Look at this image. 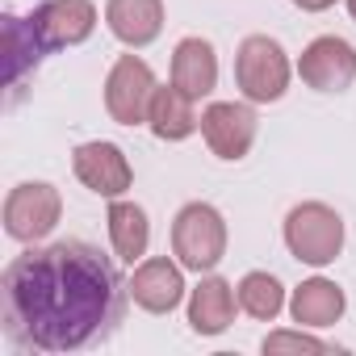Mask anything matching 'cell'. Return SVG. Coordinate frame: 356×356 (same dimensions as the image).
I'll list each match as a JSON object with an SVG mask.
<instances>
[{"mask_svg":"<svg viewBox=\"0 0 356 356\" xmlns=\"http://www.w3.org/2000/svg\"><path fill=\"white\" fill-rule=\"evenodd\" d=\"M126 298L130 281L101 248L84 239L30 243L0 277V327L17 352H80L122 327Z\"/></svg>","mask_w":356,"mask_h":356,"instance_id":"6da1fadb","label":"cell"},{"mask_svg":"<svg viewBox=\"0 0 356 356\" xmlns=\"http://www.w3.org/2000/svg\"><path fill=\"white\" fill-rule=\"evenodd\" d=\"M172 252L189 273H210L227 256V222L214 206L189 202L172 222Z\"/></svg>","mask_w":356,"mask_h":356,"instance_id":"7a4b0ae2","label":"cell"},{"mask_svg":"<svg viewBox=\"0 0 356 356\" xmlns=\"http://www.w3.org/2000/svg\"><path fill=\"white\" fill-rule=\"evenodd\" d=\"M235 84L252 105L281 101L289 88V59L277 38L268 34H248L235 55Z\"/></svg>","mask_w":356,"mask_h":356,"instance_id":"3957f363","label":"cell"},{"mask_svg":"<svg viewBox=\"0 0 356 356\" xmlns=\"http://www.w3.org/2000/svg\"><path fill=\"white\" fill-rule=\"evenodd\" d=\"M285 248L302 264H331L343 252V218L323 202H302L285 218Z\"/></svg>","mask_w":356,"mask_h":356,"instance_id":"277c9868","label":"cell"},{"mask_svg":"<svg viewBox=\"0 0 356 356\" xmlns=\"http://www.w3.org/2000/svg\"><path fill=\"white\" fill-rule=\"evenodd\" d=\"M63 214V197L47 181H26L5 197V231L17 243H42Z\"/></svg>","mask_w":356,"mask_h":356,"instance_id":"5b68a950","label":"cell"},{"mask_svg":"<svg viewBox=\"0 0 356 356\" xmlns=\"http://www.w3.org/2000/svg\"><path fill=\"white\" fill-rule=\"evenodd\" d=\"M155 72L138 59V55H122L109 76H105V109L118 126H138L147 122L151 97H155Z\"/></svg>","mask_w":356,"mask_h":356,"instance_id":"8992f818","label":"cell"},{"mask_svg":"<svg viewBox=\"0 0 356 356\" xmlns=\"http://www.w3.org/2000/svg\"><path fill=\"white\" fill-rule=\"evenodd\" d=\"M72 172L84 189H92L97 197H109V202L134 185V172L118 143H80L72 155Z\"/></svg>","mask_w":356,"mask_h":356,"instance_id":"52a82bcc","label":"cell"},{"mask_svg":"<svg viewBox=\"0 0 356 356\" xmlns=\"http://www.w3.org/2000/svg\"><path fill=\"white\" fill-rule=\"evenodd\" d=\"M298 76L310 88H318V92H343L356 80V47L343 42V38H335V34H323V38H314L302 51Z\"/></svg>","mask_w":356,"mask_h":356,"instance_id":"ba28073f","label":"cell"},{"mask_svg":"<svg viewBox=\"0 0 356 356\" xmlns=\"http://www.w3.org/2000/svg\"><path fill=\"white\" fill-rule=\"evenodd\" d=\"M30 22H34L47 51H63V47H80L92 38L97 5L92 0H42Z\"/></svg>","mask_w":356,"mask_h":356,"instance_id":"9c48e42d","label":"cell"},{"mask_svg":"<svg viewBox=\"0 0 356 356\" xmlns=\"http://www.w3.org/2000/svg\"><path fill=\"white\" fill-rule=\"evenodd\" d=\"M202 134L218 159H243L256 143V109L239 101H214L202 113Z\"/></svg>","mask_w":356,"mask_h":356,"instance_id":"30bf717a","label":"cell"},{"mask_svg":"<svg viewBox=\"0 0 356 356\" xmlns=\"http://www.w3.org/2000/svg\"><path fill=\"white\" fill-rule=\"evenodd\" d=\"M42 55H47V47H42L34 22L17 17V13H5V84H9V105L26 92V84L34 80Z\"/></svg>","mask_w":356,"mask_h":356,"instance_id":"8fae6325","label":"cell"},{"mask_svg":"<svg viewBox=\"0 0 356 356\" xmlns=\"http://www.w3.org/2000/svg\"><path fill=\"white\" fill-rule=\"evenodd\" d=\"M130 298L147 314H168V310L181 306V298H185V277H181V268H176L172 260H163V256L143 260L134 268V277H130Z\"/></svg>","mask_w":356,"mask_h":356,"instance_id":"7c38bea8","label":"cell"},{"mask_svg":"<svg viewBox=\"0 0 356 356\" xmlns=\"http://www.w3.org/2000/svg\"><path fill=\"white\" fill-rule=\"evenodd\" d=\"M105 22H109V34L122 47L143 51L163 30V0H109V5H105Z\"/></svg>","mask_w":356,"mask_h":356,"instance_id":"4fadbf2b","label":"cell"},{"mask_svg":"<svg viewBox=\"0 0 356 356\" xmlns=\"http://www.w3.org/2000/svg\"><path fill=\"white\" fill-rule=\"evenodd\" d=\"M172 84L185 88L193 101L214 92L218 84V55L206 38H181L172 51Z\"/></svg>","mask_w":356,"mask_h":356,"instance_id":"5bb4252c","label":"cell"},{"mask_svg":"<svg viewBox=\"0 0 356 356\" xmlns=\"http://www.w3.org/2000/svg\"><path fill=\"white\" fill-rule=\"evenodd\" d=\"M147 126H151V134L155 138H163V143H181V138H189L197 126H202V118H197V109H193V97L185 92V88H155V97H151V109H147Z\"/></svg>","mask_w":356,"mask_h":356,"instance_id":"9a60e30c","label":"cell"},{"mask_svg":"<svg viewBox=\"0 0 356 356\" xmlns=\"http://www.w3.org/2000/svg\"><path fill=\"white\" fill-rule=\"evenodd\" d=\"M343 310H348V298H343V289H339L335 281H327V277L302 281V285L293 289V298H289V314H293V323H302V327H331V323L343 318Z\"/></svg>","mask_w":356,"mask_h":356,"instance_id":"2e32d148","label":"cell"},{"mask_svg":"<svg viewBox=\"0 0 356 356\" xmlns=\"http://www.w3.org/2000/svg\"><path fill=\"white\" fill-rule=\"evenodd\" d=\"M235 306H239V293L222 277H206L189 298V327L197 335H222L235 323Z\"/></svg>","mask_w":356,"mask_h":356,"instance_id":"e0dca14e","label":"cell"},{"mask_svg":"<svg viewBox=\"0 0 356 356\" xmlns=\"http://www.w3.org/2000/svg\"><path fill=\"white\" fill-rule=\"evenodd\" d=\"M105 222H109V239H113L118 260L134 264V260H143V256H147L151 222H147L143 206H134V202H118V197H113V206H109V218H105Z\"/></svg>","mask_w":356,"mask_h":356,"instance_id":"ac0fdd59","label":"cell"},{"mask_svg":"<svg viewBox=\"0 0 356 356\" xmlns=\"http://www.w3.org/2000/svg\"><path fill=\"white\" fill-rule=\"evenodd\" d=\"M235 293H239V306H243L252 318H260V323H273V318L281 314V306H285V289H281V281L268 277V273H248Z\"/></svg>","mask_w":356,"mask_h":356,"instance_id":"d6986e66","label":"cell"},{"mask_svg":"<svg viewBox=\"0 0 356 356\" xmlns=\"http://www.w3.org/2000/svg\"><path fill=\"white\" fill-rule=\"evenodd\" d=\"M264 352L268 356H277V352H327V343L306 335V331H273L264 339Z\"/></svg>","mask_w":356,"mask_h":356,"instance_id":"ffe728a7","label":"cell"},{"mask_svg":"<svg viewBox=\"0 0 356 356\" xmlns=\"http://www.w3.org/2000/svg\"><path fill=\"white\" fill-rule=\"evenodd\" d=\"M293 5H298L302 13H327V9L335 5V0H293Z\"/></svg>","mask_w":356,"mask_h":356,"instance_id":"44dd1931","label":"cell"},{"mask_svg":"<svg viewBox=\"0 0 356 356\" xmlns=\"http://www.w3.org/2000/svg\"><path fill=\"white\" fill-rule=\"evenodd\" d=\"M348 13H352V22H356V0H348Z\"/></svg>","mask_w":356,"mask_h":356,"instance_id":"7402d4cb","label":"cell"}]
</instances>
